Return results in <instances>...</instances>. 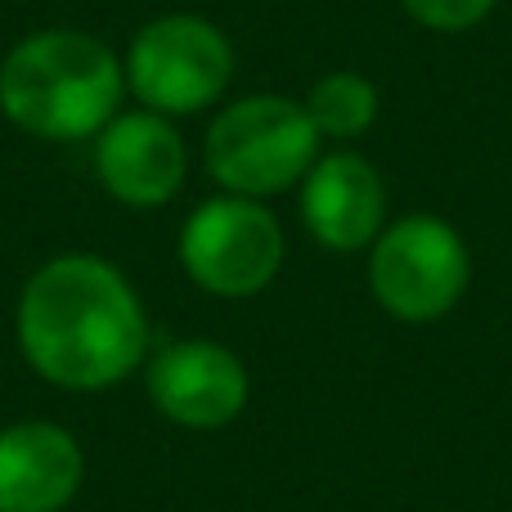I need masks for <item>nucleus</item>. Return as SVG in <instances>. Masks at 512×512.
Segmentation results:
<instances>
[{
    "label": "nucleus",
    "mask_w": 512,
    "mask_h": 512,
    "mask_svg": "<svg viewBox=\"0 0 512 512\" xmlns=\"http://www.w3.org/2000/svg\"><path fill=\"white\" fill-rule=\"evenodd\" d=\"M176 256L198 292L216 301H252L283 274L288 234L261 198L212 194L185 216Z\"/></svg>",
    "instance_id": "6"
},
{
    "label": "nucleus",
    "mask_w": 512,
    "mask_h": 512,
    "mask_svg": "<svg viewBox=\"0 0 512 512\" xmlns=\"http://www.w3.org/2000/svg\"><path fill=\"white\" fill-rule=\"evenodd\" d=\"M324 153L306 104L279 90L230 99L212 113L203 131V167L221 194L270 198L292 194Z\"/></svg>",
    "instance_id": "3"
},
{
    "label": "nucleus",
    "mask_w": 512,
    "mask_h": 512,
    "mask_svg": "<svg viewBox=\"0 0 512 512\" xmlns=\"http://www.w3.org/2000/svg\"><path fill=\"white\" fill-rule=\"evenodd\" d=\"M369 292L396 324H436L472 288V248L436 212L391 216L364 252Z\"/></svg>",
    "instance_id": "5"
},
{
    "label": "nucleus",
    "mask_w": 512,
    "mask_h": 512,
    "mask_svg": "<svg viewBox=\"0 0 512 512\" xmlns=\"http://www.w3.org/2000/svg\"><path fill=\"white\" fill-rule=\"evenodd\" d=\"M14 337L41 382L77 396L113 391L149 364V306L122 265L99 252H59L18 288Z\"/></svg>",
    "instance_id": "1"
},
{
    "label": "nucleus",
    "mask_w": 512,
    "mask_h": 512,
    "mask_svg": "<svg viewBox=\"0 0 512 512\" xmlns=\"http://www.w3.org/2000/svg\"><path fill=\"white\" fill-rule=\"evenodd\" d=\"M86 486V445L54 418L0 427V512H68Z\"/></svg>",
    "instance_id": "10"
},
{
    "label": "nucleus",
    "mask_w": 512,
    "mask_h": 512,
    "mask_svg": "<svg viewBox=\"0 0 512 512\" xmlns=\"http://www.w3.org/2000/svg\"><path fill=\"white\" fill-rule=\"evenodd\" d=\"M239 54L221 23L203 14H158L126 41V95L171 122L212 113L230 95Z\"/></svg>",
    "instance_id": "4"
},
{
    "label": "nucleus",
    "mask_w": 512,
    "mask_h": 512,
    "mask_svg": "<svg viewBox=\"0 0 512 512\" xmlns=\"http://www.w3.org/2000/svg\"><path fill=\"white\" fill-rule=\"evenodd\" d=\"M499 0H400L409 18L427 32H441V36H459L481 27L490 14H495Z\"/></svg>",
    "instance_id": "12"
},
{
    "label": "nucleus",
    "mask_w": 512,
    "mask_h": 512,
    "mask_svg": "<svg viewBox=\"0 0 512 512\" xmlns=\"http://www.w3.org/2000/svg\"><path fill=\"white\" fill-rule=\"evenodd\" d=\"M297 212L306 234L324 252H369L382 225L391 221L387 180L364 153L324 149L315 158V167L306 171V180L297 185Z\"/></svg>",
    "instance_id": "9"
},
{
    "label": "nucleus",
    "mask_w": 512,
    "mask_h": 512,
    "mask_svg": "<svg viewBox=\"0 0 512 512\" xmlns=\"http://www.w3.org/2000/svg\"><path fill=\"white\" fill-rule=\"evenodd\" d=\"M301 104H306L319 140H328V144H351V140H360V135H369L382 113L378 86L355 68L324 72V77L306 90Z\"/></svg>",
    "instance_id": "11"
},
{
    "label": "nucleus",
    "mask_w": 512,
    "mask_h": 512,
    "mask_svg": "<svg viewBox=\"0 0 512 512\" xmlns=\"http://www.w3.org/2000/svg\"><path fill=\"white\" fill-rule=\"evenodd\" d=\"M90 144L99 189L131 212H158L189 185V140L180 122L162 113L122 108Z\"/></svg>",
    "instance_id": "8"
},
{
    "label": "nucleus",
    "mask_w": 512,
    "mask_h": 512,
    "mask_svg": "<svg viewBox=\"0 0 512 512\" xmlns=\"http://www.w3.org/2000/svg\"><path fill=\"white\" fill-rule=\"evenodd\" d=\"M122 104V54L86 27H36L0 59V117L32 140L86 144Z\"/></svg>",
    "instance_id": "2"
},
{
    "label": "nucleus",
    "mask_w": 512,
    "mask_h": 512,
    "mask_svg": "<svg viewBox=\"0 0 512 512\" xmlns=\"http://www.w3.org/2000/svg\"><path fill=\"white\" fill-rule=\"evenodd\" d=\"M140 373L149 405L185 432H221L252 400V373L243 355L212 337H180L158 346Z\"/></svg>",
    "instance_id": "7"
}]
</instances>
